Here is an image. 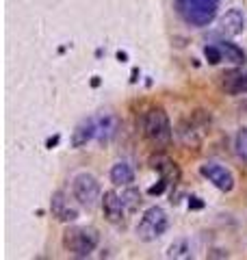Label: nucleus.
<instances>
[{
    "instance_id": "f257e3e1",
    "label": "nucleus",
    "mask_w": 247,
    "mask_h": 260,
    "mask_svg": "<svg viewBox=\"0 0 247 260\" xmlns=\"http://www.w3.org/2000/svg\"><path fill=\"white\" fill-rule=\"evenodd\" d=\"M141 128H143V137L147 139V143H152L159 150L167 148L171 139H174V128H171L169 115L161 107H152L145 111Z\"/></svg>"
},
{
    "instance_id": "f03ea898",
    "label": "nucleus",
    "mask_w": 247,
    "mask_h": 260,
    "mask_svg": "<svg viewBox=\"0 0 247 260\" xmlns=\"http://www.w3.org/2000/svg\"><path fill=\"white\" fill-rule=\"evenodd\" d=\"M98 243H100V234L96 228L89 225H70L63 232V247L70 251L74 258H87L91 256Z\"/></svg>"
},
{
    "instance_id": "7ed1b4c3",
    "label": "nucleus",
    "mask_w": 247,
    "mask_h": 260,
    "mask_svg": "<svg viewBox=\"0 0 247 260\" xmlns=\"http://www.w3.org/2000/svg\"><path fill=\"white\" fill-rule=\"evenodd\" d=\"M178 15L191 26H208L217 18L219 3L217 0H174Z\"/></svg>"
},
{
    "instance_id": "20e7f679",
    "label": "nucleus",
    "mask_w": 247,
    "mask_h": 260,
    "mask_svg": "<svg viewBox=\"0 0 247 260\" xmlns=\"http://www.w3.org/2000/svg\"><path fill=\"white\" fill-rule=\"evenodd\" d=\"M167 228H169L167 213L161 206H150L137 223V237L145 243H152L156 239H161L167 232Z\"/></svg>"
},
{
    "instance_id": "39448f33",
    "label": "nucleus",
    "mask_w": 247,
    "mask_h": 260,
    "mask_svg": "<svg viewBox=\"0 0 247 260\" xmlns=\"http://www.w3.org/2000/svg\"><path fill=\"white\" fill-rule=\"evenodd\" d=\"M72 193H74V200L78 202L82 208H96L98 202H102V191H100V182L98 178L82 172L74 178L72 182Z\"/></svg>"
},
{
    "instance_id": "423d86ee",
    "label": "nucleus",
    "mask_w": 247,
    "mask_h": 260,
    "mask_svg": "<svg viewBox=\"0 0 247 260\" xmlns=\"http://www.w3.org/2000/svg\"><path fill=\"white\" fill-rule=\"evenodd\" d=\"M200 176L206 178L215 189L224 191V193H230L234 189V174L230 172L226 165L221 162H215V160H208V162H202L200 165Z\"/></svg>"
},
{
    "instance_id": "0eeeda50",
    "label": "nucleus",
    "mask_w": 247,
    "mask_h": 260,
    "mask_svg": "<svg viewBox=\"0 0 247 260\" xmlns=\"http://www.w3.org/2000/svg\"><path fill=\"white\" fill-rule=\"evenodd\" d=\"M50 213L56 221L61 223H74L80 217V210L74 202L65 195V191H54L50 198Z\"/></svg>"
},
{
    "instance_id": "6e6552de",
    "label": "nucleus",
    "mask_w": 247,
    "mask_h": 260,
    "mask_svg": "<svg viewBox=\"0 0 247 260\" xmlns=\"http://www.w3.org/2000/svg\"><path fill=\"white\" fill-rule=\"evenodd\" d=\"M102 213L106 217V221H111V223H121V219L123 215H126V206H123V200H121V195L117 191H104L102 195Z\"/></svg>"
},
{
    "instance_id": "1a4fd4ad",
    "label": "nucleus",
    "mask_w": 247,
    "mask_h": 260,
    "mask_svg": "<svg viewBox=\"0 0 247 260\" xmlns=\"http://www.w3.org/2000/svg\"><path fill=\"white\" fill-rule=\"evenodd\" d=\"M245 30V15L241 9H228L219 18V32L226 37H236Z\"/></svg>"
},
{
    "instance_id": "9d476101",
    "label": "nucleus",
    "mask_w": 247,
    "mask_h": 260,
    "mask_svg": "<svg viewBox=\"0 0 247 260\" xmlns=\"http://www.w3.org/2000/svg\"><path fill=\"white\" fill-rule=\"evenodd\" d=\"M96 133H98V117H85L80 119L76 128L72 130V148H82V145H87L91 139H96Z\"/></svg>"
},
{
    "instance_id": "9b49d317",
    "label": "nucleus",
    "mask_w": 247,
    "mask_h": 260,
    "mask_svg": "<svg viewBox=\"0 0 247 260\" xmlns=\"http://www.w3.org/2000/svg\"><path fill=\"white\" fill-rule=\"evenodd\" d=\"M221 89L228 95H243L247 93V72L243 70H228L221 74Z\"/></svg>"
},
{
    "instance_id": "f8f14e48",
    "label": "nucleus",
    "mask_w": 247,
    "mask_h": 260,
    "mask_svg": "<svg viewBox=\"0 0 247 260\" xmlns=\"http://www.w3.org/2000/svg\"><path fill=\"white\" fill-rule=\"evenodd\" d=\"M150 167L156 169V172L161 174V178H163V180L167 182L169 186H171V184L176 186V184L180 182V167H178L171 158L163 156V154H159V156H152V158H150Z\"/></svg>"
},
{
    "instance_id": "ddd939ff",
    "label": "nucleus",
    "mask_w": 247,
    "mask_h": 260,
    "mask_svg": "<svg viewBox=\"0 0 247 260\" xmlns=\"http://www.w3.org/2000/svg\"><path fill=\"white\" fill-rule=\"evenodd\" d=\"M117 128H119V119L115 115H100L98 117V133H96V139L98 143H109L115 135H117Z\"/></svg>"
},
{
    "instance_id": "4468645a",
    "label": "nucleus",
    "mask_w": 247,
    "mask_h": 260,
    "mask_svg": "<svg viewBox=\"0 0 247 260\" xmlns=\"http://www.w3.org/2000/svg\"><path fill=\"white\" fill-rule=\"evenodd\" d=\"M111 182L115 184V186H130L135 182V172H133V167L128 165V162H123V160H119V162H115V165L111 167Z\"/></svg>"
},
{
    "instance_id": "2eb2a0df",
    "label": "nucleus",
    "mask_w": 247,
    "mask_h": 260,
    "mask_svg": "<svg viewBox=\"0 0 247 260\" xmlns=\"http://www.w3.org/2000/svg\"><path fill=\"white\" fill-rule=\"evenodd\" d=\"M221 48V54H224V61L228 63H234V65H243L245 63V52H243V48L241 46H236L232 42H228V39H221V42L217 44Z\"/></svg>"
},
{
    "instance_id": "dca6fc26",
    "label": "nucleus",
    "mask_w": 247,
    "mask_h": 260,
    "mask_svg": "<svg viewBox=\"0 0 247 260\" xmlns=\"http://www.w3.org/2000/svg\"><path fill=\"white\" fill-rule=\"evenodd\" d=\"M167 258H176V260L191 258V247H189V241L178 239V241L171 243L169 249H167Z\"/></svg>"
},
{
    "instance_id": "f3484780",
    "label": "nucleus",
    "mask_w": 247,
    "mask_h": 260,
    "mask_svg": "<svg viewBox=\"0 0 247 260\" xmlns=\"http://www.w3.org/2000/svg\"><path fill=\"white\" fill-rule=\"evenodd\" d=\"M121 200H123V206H126L128 213H135V210L141 206V193L135 186H128L126 191L121 193Z\"/></svg>"
},
{
    "instance_id": "a211bd4d",
    "label": "nucleus",
    "mask_w": 247,
    "mask_h": 260,
    "mask_svg": "<svg viewBox=\"0 0 247 260\" xmlns=\"http://www.w3.org/2000/svg\"><path fill=\"white\" fill-rule=\"evenodd\" d=\"M234 148H236L238 158L247 162V128H241V130H238V133H236Z\"/></svg>"
},
{
    "instance_id": "6ab92c4d",
    "label": "nucleus",
    "mask_w": 247,
    "mask_h": 260,
    "mask_svg": "<svg viewBox=\"0 0 247 260\" xmlns=\"http://www.w3.org/2000/svg\"><path fill=\"white\" fill-rule=\"evenodd\" d=\"M204 56H206V61H208L210 65H217V63L224 61V54H221L219 46H206L204 48Z\"/></svg>"
},
{
    "instance_id": "aec40b11",
    "label": "nucleus",
    "mask_w": 247,
    "mask_h": 260,
    "mask_svg": "<svg viewBox=\"0 0 247 260\" xmlns=\"http://www.w3.org/2000/svg\"><path fill=\"white\" fill-rule=\"evenodd\" d=\"M167 182H165L163 180V178H161V180H159V184H154V186H150V189H147V193H150V195H161L165 189H167Z\"/></svg>"
},
{
    "instance_id": "412c9836",
    "label": "nucleus",
    "mask_w": 247,
    "mask_h": 260,
    "mask_svg": "<svg viewBox=\"0 0 247 260\" xmlns=\"http://www.w3.org/2000/svg\"><path fill=\"white\" fill-rule=\"evenodd\" d=\"M189 208L200 210V208H204V202H202L200 198H191V200H189Z\"/></svg>"
},
{
    "instance_id": "4be33fe9",
    "label": "nucleus",
    "mask_w": 247,
    "mask_h": 260,
    "mask_svg": "<svg viewBox=\"0 0 247 260\" xmlns=\"http://www.w3.org/2000/svg\"><path fill=\"white\" fill-rule=\"evenodd\" d=\"M217 3H221V0H217Z\"/></svg>"
}]
</instances>
